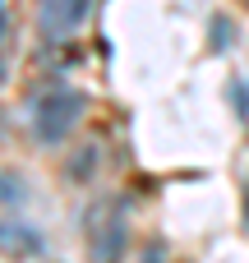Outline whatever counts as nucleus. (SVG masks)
Segmentation results:
<instances>
[{
    "instance_id": "nucleus-6",
    "label": "nucleus",
    "mask_w": 249,
    "mask_h": 263,
    "mask_svg": "<svg viewBox=\"0 0 249 263\" xmlns=\"http://www.w3.org/2000/svg\"><path fill=\"white\" fill-rule=\"evenodd\" d=\"M0 32H5V5H0Z\"/></svg>"
},
{
    "instance_id": "nucleus-5",
    "label": "nucleus",
    "mask_w": 249,
    "mask_h": 263,
    "mask_svg": "<svg viewBox=\"0 0 249 263\" xmlns=\"http://www.w3.org/2000/svg\"><path fill=\"white\" fill-rule=\"evenodd\" d=\"M28 199V185L14 176V171H0V208L5 203H23Z\"/></svg>"
},
{
    "instance_id": "nucleus-1",
    "label": "nucleus",
    "mask_w": 249,
    "mask_h": 263,
    "mask_svg": "<svg viewBox=\"0 0 249 263\" xmlns=\"http://www.w3.org/2000/svg\"><path fill=\"white\" fill-rule=\"evenodd\" d=\"M83 111H88V97H83L79 88L60 83V88H51V92H42V97L32 102L28 125H32V134H37L42 143H60V139L74 134V125L83 120Z\"/></svg>"
},
{
    "instance_id": "nucleus-2",
    "label": "nucleus",
    "mask_w": 249,
    "mask_h": 263,
    "mask_svg": "<svg viewBox=\"0 0 249 263\" xmlns=\"http://www.w3.org/2000/svg\"><path fill=\"white\" fill-rule=\"evenodd\" d=\"M125 245H129V222H125V213L116 208L102 227H92L88 254H92V263H120L125 259Z\"/></svg>"
},
{
    "instance_id": "nucleus-3",
    "label": "nucleus",
    "mask_w": 249,
    "mask_h": 263,
    "mask_svg": "<svg viewBox=\"0 0 249 263\" xmlns=\"http://www.w3.org/2000/svg\"><path fill=\"white\" fill-rule=\"evenodd\" d=\"M92 0H46L42 5V37H65L69 28H79L88 18Z\"/></svg>"
},
{
    "instance_id": "nucleus-4",
    "label": "nucleus",
    "mask_w": 249,
    "mask_h": 263,
    "mask_svg": "<svg viewBox=\"0 0 249 263\" xmlns=\"http://www.w3.org/2000/svg\"><path fill=\"white\" fill-rule=\"evenodd\" d=\"M0 250L9 259H32L42 254V231L28 222H0Z\"/></svg>"
}]
</instances>
